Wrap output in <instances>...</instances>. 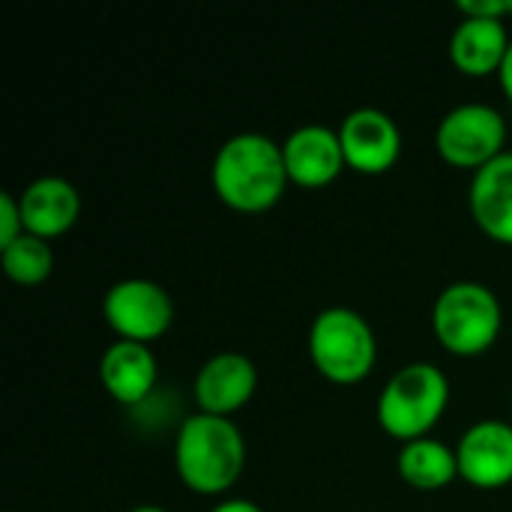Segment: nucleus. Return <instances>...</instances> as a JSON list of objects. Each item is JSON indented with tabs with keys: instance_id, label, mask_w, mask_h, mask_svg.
I'll return each mask as SVG.
<instances>
[{
	"instance_id": "obj_7",
	"label": "nucleus",
	"mask_w": 512,
	"mask_h": 512,
	"mask_svg": "<svg viewBox=\"0 0 512 512\" xmlns=\"http://www.w3.org/2000/svg\"><path fill=\"white\" fill-rule=\"evenodd\" d=\"M102 315L117 339L153 345L171 330L177 312L168 288L144 276H129L105 291Z\"/></svg>"
},
{
	"instance_id": "obj_12",
	"label": "nucleus",
	"mask_w": 512,
	"mask_h": 512,
	"mask_svg": "<svg viewBox=\"0 0 512 512\" xmlns=\"http://www.w3.org/2000/svg\"><path fill=\"white\" fill-rule=\"evenodd\" d=\"M24 231L39 240H57L69 234L81 219V192L72 180L57 174H42L24 186L18 195Z\"/></svg>"
},
{
	"instance_id": "obj_4",
	"label": "nucleus",
	"mask_w": 512,
	"mask_h": 512,
	"mask_svg": "<svg viewBox=\"0 0 512 512\" xmlns=\"http://www.w3.org/2000/svg\"><path fill=\"white\" fill-rule=\"evenodd\" d=\"M306 345L315 372L336 387H354L366 381L378 363V336L372 324L351 306L321 309L309 327Z\"/></svg>"
},
{
	"instance_id": "obj_17",
	"label": "nucleus",
	"mask_w": 512,
	"mask_h": 512,
	"mask_svg": "<svg viewBox=\"0 0 512 512\" xmlns=\"http://www.w3.org/2000/svg\"><path fill=\"white\" fill-rule=\"evenodd\" d=\"M0 267L6 279L18 288H36L51 279L54 273V249L48 240L33 234L18 237L12 246L0 249Z\"/></svg>"
},
{
	"instance_id": "obj_9",
	"label": "nucleus",
	"mask_w": 512,
	"mask_h": 512,
	"mask_svg": "<svg viewBox=\"0 0 512 512\" xmlns=\"http://www.w3.org/2000/svg\"><path fill=\"white\" fill-rule=\"evenodd\" d=\"M258 390V366L240 351H219L207 357L195 375L192 393L201 414L234 420Z\"/></svg>"
},
{
	"instance_id": "obj_6",
	"label": "nucleus",
	"mask_w": 512,
	"mask_h": 512,
	"mask_svg": "<svg viewBox=\"0 0 512 512\" xmlns=\"http://www.w3.org/2000/svg\"><path fill=\"white\" fill-rule=\"evenodd\" d=\"M435 150L450 168L477 174L507 153V120L495 105L462 102L441 117Z\"/></svg>"
},
{
	"instance_id": "obj_21",
	"label": "nucleus",
	"mask_w": 512,
	"mask_h": 512,
	"mask_svg": "<svg viewBox=\"0 0 512 512\" xmlns=\"http://www.w3.org/2000/svg\"><path fill=\"white\" fill-rule=\"evenodd\" d=\"M498 84H501L504 96L512 102V45H510V51H507V57H504L501 72H498Z\"/></svg>"
},
{
	"instance_id": "obj_16",
	"label": "nucleus",
	"mask_w": 512,
	"mask_h": 512,
	"mask_svg": "<svg viewBox=\"0 0 512 512\" xmlns=\"http://www.w3.org/2000/svg\"><path fill=\"white\" fill-rule=\"evenodd\" d=\"M396 474L408 489L441 492L459 480V459L450 444L429 435V438L402 444V450L396 456Z\"/></svg>"
},
{
	"instance_id": "obj_19",
	"label": "nucleus",
	"mask_w": 512,
	"mask_h": 512,
	"mask_svg": "<svg viewBox=\"0 0 512 512\" xmlns=\"http://www.w3.org/2000/svg\"><path fill=\"white\" fill-rule=\"evenodd\" d=\"M459 18H489V21H512V0H459Z\"/></svg>"
},
{
	"instance_id": "obj_8",
	"label": "nucleus",
	"mask_w": 512,
	"mask_h": 512,
	"mask_svg": "<svg viewBox=\"0 0 512 512\" xmlns=\"http://www.w3.org/2000/svg\"><path fill=\"white\" fill-rule=\"evenodd\" d=\"M339 141L345 165L363 177H381L402 159V129L399 123L372 105L354 108L339 123Z\"/></svg>"
},
{
	"instance_id": "obj_5",
	"label": "nucleus",
	"mask_w": 512,
	"mask_h": 512,
	"mask_svg": "<svg viewBox=\"0 0 512 512\" xmlns=\"http://www.w3.org/2000/svg\"><path fill=\"white\" fill-rule=\"evenodd\" d=\"M504 330V306L498 294L474 279L447 285L432 306V333L453 357L486 354Z\"/></svg>"
},
{
	"instance_id": "obj_18",
	"label": "nucleus",
	"mask_w": 512,
	"mask_h": 512,
	"mask_svg": "<svg viewBox=\"0 0 512 512\" xmlns=\"http://www.w3.org/2000/svg\"><path fill=\"white\" fill-rule=\"evenodd\" d=\"M24 216H21V204L18 195H12L9 189L0 192V249L12 246L18 237H24Z\"/></svg>"
},
{
	"instance_id": "obj_15",
	"label": "nucleus",
	"mask_w": 512,
	"mask_h": 512,
	"mask_svg": "<svg viewBox=\"0 0 512 512\" xmlns=\"http://www.w3.org/2000/svg\"><path fill=\"white\" fill-rule=\"evenodd\" d=\"M510 45V27L504 21L459 18V24L450 33L447 54L456 72H462L465 78H489L501 72Z\"/></svg>"
},
{
	"instance_id": "obj_22",
	"label": "nucleus",
	"mask_w": 512,
	"mask_h": 512,
	"mask_svg": "<svg viewBox=\"0 0 512 512\" xmlns=\"http://www.w3.org/2000/svg\"><path fill=\"white\" fill-rule=\"evenodd\" d=\"M129 512H168L165 507H159V504H138V507H132Z\"/></svg>"
},
{
	"instance_id": "obj_20",
	"label": "nucleus",
	"mask_w": 512,
	"mask_h": 512,
	"mask_svg": "<svg viewBox=\"0 0 512 512\" xmlns=\"http://www.w3.org/2000/svg\"><path fill=\"white\" fill-rule=\"evenodd\" d=\"M210 512H264L255 501H249V498H228V501H222V504H216Z\"/></svg>"
},
{
	"instance_id": "obj_14",
	"label": "nucleus",
	"mask_w": 512,
	"mask_h": 512,
	"mask_svg": "<svg viewBox=\"0 0 512 512\" xmlns=\"http://www.w3.org/2000/svg\"><path fill=\"white\" fill-rule=\"evenodd\" d=\"M468 210L492 243L512 246V150L471 177Z\"/></svg>"
},
{
	"instance_id": "obj_11",
	"label": "nucleus",
	"mask_w": 512,
	"mask_h": 512,
	"mask_svg": "<svg viewBox=\"0 0 512 512\" xmlns=\"http://www.w3.org/2000/svg\"><path fill=\"white\" fill-rule=\"evenodd\" d=\"M282 159L291 186L300 189H324L342 177L345 153L339 141V129L327 123H303L282 141Z\"/></svg>"
},
{
	"instance_id": "obj_13",
	"label": "nucleus",
	"mask_w": 512,
	"mask_h": 512,
	"mask_svg": "<svg viewBox=\"0 0 512 512\" xmlns=\"http://www.w3.org/2000/svg\"><path fill=\"white\" fill-rule=\"evenodd\" d=\"M99 381L105 393L126 408L147 402L159 381V363L150 345L114 339L99 360Z\"/></svg>"
},
{
	"instance_id": "obj_3",
	"label": "nucleus",
	"mask_w": 512,
	"mask_h": 512,
	"mask_svg": "<svg viewBox=\"0 0 512 512\" xmlns=\"http://www.w3.org/2000/svg\"><path fill=\"white\" fill-rule=\"evenodd\" d=\"M450 405V378L435 363H408L390 375L378 396V426L399 444L429 438Z\"/></svg>"
},
{
	"instance_id": "obj_1",
	"label": "nucleus",
	"mask_w": 512,
	"mask_h": 512,
	"mask_svg": "<svg viewBox=\"0 0 512 512\" xmlns=\"http://www.w3.org/2000/svg\"><path fill=\"white\" fill-rule=\"evenodd\" d=\"M210 183L216 198L234 213L261 216L273 210L291 186L282 141L264 132L231 135L213 156Z\"/></svg>"
},
{
	"instance_id": "obj_10",
	"label": "nucleus",
	"mask_w": 512,
	"mask_h": 512,
	"mask_svg": "<svg viewBox=\"0 0 512 512\" xmlns=\"http://www.w3.org/2000/svg\"><path fill=\"white\" fill-rule=\"evenodd\" d=\"M459 480L480 492H498L512 483V423L480 420L456 444Z\"/></svg>"
},
{
	"instance_id": "obj_2",
	"label": "nucleus",
	"mask_w": 512,
	"mask_h": 512,
	"mask_svg": "<svg viewBox=\"0 0 512 512\" xmlns=\"http://www.w3.org/2000/svg\"><path fill=\"white\" fill-rule=\"evenodd\" d=\"M246 438L234 420L189 414L174 438V471L177 480L201 495L219 498L237 486L246 471Z\"/></svg>"
}]
</instances>
